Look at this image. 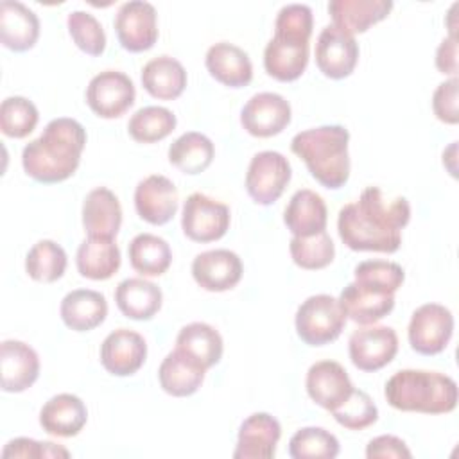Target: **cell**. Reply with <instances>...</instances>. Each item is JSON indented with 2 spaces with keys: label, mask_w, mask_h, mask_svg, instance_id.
I'll return each mask as SVG.
<instances>
[{
  "label": "cell",
  "mask_w": 459,
  "mask_h": 459,
  "mask_svg": "<svg viewBox=\"0 0 459 459\" xmlns=\"http://www.w3.org/2000/svg\"><path fill=\"white\" fill-rule=\"evenodd\" d=\"M409 219L411 206L405 197L389 199L378 186H368L355 203L339 210L337 231L353 251L394 253Z\"/></svg>",
  "instance_id": "1"
},
{
  "label": "cell",
  "mask_w": 459,
  "mask_h": 459,
  "mask_svg": "<svg viewBox=\"0 0 459 459\" xmlns=\"http://www.w3.org/2000/svg\"><path fill=\"white\" fill-rule=\"evenodd\" d=\"M84 145L86 131L77 120L54 118L36 140L23 147V170L39 183L65 181L77 170Z\"/></svg>",
  "instance_id": "2"
},
{
  "label": "cell",
  "mask_w": 459,
  "mask_h": 459,
  "mask_svg": "<svg viewBox=\"0 0 459 459\" xmlns=\"http://www.w3.org/2000/svg\"><path fill=\"white\" fill-rule=\"evenodd\" d=\"M312 9L305 4H287L274 20V36L264 50L265 72L281 82L301 77L308 65Z\"/></svg>",
  "instance_id": "3"
},
{
  "label": "cell",
  "mask_w": 459,
  "mask_h": 459,
  "mask_svg": "<svg viewBox=\"0 0 459 459\" xmlns=\"http://www.w3.org/2000/svg\"><path fill=\"white\" fill-rule=\"evenodd\" d=\"M350 133L344 126H319L298 133L290 151L301 158L310 176L326 188L337 190L350 178Z\"/></svg>",
  "instance_id": "4"
},
{
  "label": "cell",
  "mask_w": 459,
  "mask_h": 459,
  "mask_svg": "<svg viewBox=\"0 0 459 459\" xmlns=\"http://www.w3.org/2000/svg\"><path fill=\"white\" fill-rule=\"evenodd\" d=\"M384 396L403 412L446 414L457 405V384L437 371L400 369L385 382Z\"/></svg>",
  "instance_id": "5"
},
{
  "label": "cell",
  "mask_w": 459,
  "mask_h": 459,
  "mask_svg": "<svg viewBox=\"0 0 459 459\" xmlns=\"http://www.w3.org/2000/svg\"><path fill=\"white\" fill-rule=\"evenodd\" d=\"M346 325V314L330 294L307 298L296 310L298 337L308 346H323L335 341Z\"/></svg>",
  "instance_id": "6"
},
{
  "label": "cell",
  "mask_w": 459,
  "mask_h": 459,
  "mask_svg": "<svg viewBox=\"0 0 459 459\" xmlns=\"http://www.w3.org/2000/svg\"><path fill=\"white\" fill-rule=\"evenodd\" d=\"M292 169L289 160L278 151L256 152L246 172V190L249 197L262 206H269L280 199L289 185Z\"/></svg>",
  "instance_id": "7"
},
{
  "label": "cell",
  "mask_w": 459,
  "mask_h": 459,
  "mask_svg": "<svg viewBox=\"0 0 459 459\" xmlns=\"http://www.w3.org/2000/svg\"><path fill=\"white\" fill-rule=\"evenodd\" d=\"M454 332L452 312L439 303H425L418 307L409 321L407 337L416 353L437 355L450 342Z\"/></svg>",
  "instance_id": "8"
},
{
  "label": "cell",
  "mask_w": 459,
  "mask_h": 459,
  "mask_svg": "<svg viewBox=\"0 0 459 459\" xmlns=\"http://www.w3.org/2000/svg\"><path fill=\"white\" fill-rule=\"evenodd\" d=\"M230 228V208L201 192L186 197L181 213V230L194 242H213Z\"/></svg>",
  "instance_id": "9"
},
{
  "label": "cell",
  "mask_w": 459,
  "mask_h": 459,
  "mask_svg": "<svg viewBox=\"0 0 459 459\" xmlns=\"http://www.w3.org/2000/svg\"><path fill=\"white\" fill-rule=\"evenodd\" d=\"M134 84L118 70H104L91 77L86 88V102L100 118H117L134 104Z\"/></svg>",
  "instance_id": "10"
},
{
  "label": "cell",
  "mask_w": 459,
  "mask_h": 459,
  "mask_svg": "<svg viewBox=\"0 0 459 459\" xmlns=\"http://www.w3.org/2000/svg\"><path fill=\"white\" fill-rule=\"evenodd\" d=\"M398 351V335L391 326L357 328L348 341V353L360 371H378L387 366Z\"/></svg>",
  "instance_id": "11"
},
{
  "label": "cell",
  "mask_w": 459,
  "mask_h": 459,
  "mask_svg": "<svg viewBox=\"0 0 459 459\" xmlns=\"http://www.w3.org/2000/svg\"><path fill=\"white\" fill-rule=\"evenodd\" d=\"M115 32L122 48L129 52L149 50L158 39V20L152 4L131 0L115 14Z\"/></svg>",
  "instance_id": "12"
},
{
  "label": "cell",
  "mask_w": 459,
  "mask_h": 459,
  "mask_svg": "<svg viewBox=\"0 0 459 459\" xmlns=\"http://www.w3.org/2000/svg\"><path fill=\"white\" fill-rule=\"evenodd\" d=\"M359 61V45L351 34L332 25L323 27L316 41V65L330 79L348 77Z\"/></svg>",
  "instance_id": "13"
},
{
  "label": "cell",
  "mask_w": 459,
  "mask_h": 459,
  "mask_svg": "<svg viewBox=\"0 0 459 459\" xmlns=\"http://www.w3.org/2000/svg\"><path fill=\"white\" fill-rule=\"evenodd\" d=\"M290 122V104L280 93H255L240 111L242 127L256 136L269 138L280 134Z\"/></svg>",
  "instance_id": "14"
},
{
  "label": "cell",
  "mask_w": 459,
  "mask_h": 459,
  "mask_svg": "<svg viewBox=\"0 0 459 459\" xmlns=\"http://www.w3.org/2000/svg\"><path fill=\"white\" fill-rule=\"evenodd\" d=\"M307 393L314 403L326 411L341 407L355 389L346 369L335 360H319L307 371Z\"/></svg>",
  "instance_id": "15"
},
{
  "label": "cell",
  "mask_w": 459,
  "mask_h": 459,
  "mask_svg": "<svg viewBox=\"0 0 459 459\" xmlns=\"http://www.w3.org/2000/svg\"><path fill=\"white\" fill-rule=\"evenodd\" d=\"M134 208L145 222L154 226L167 224L178 212L176 185L161 174L147 176L134 188Z\"/></svg>",
  "instance_id": "16"
},
{
  "label": "cell",
  "mask_w": 459,
  "mask_h": 459,
  "mask_svg": "<svg viewBox=\"0 0 459 459\" xmlns=\"http://www.w3.org/2000/svg\"><path fill=\"white\" fill-rule=\"evenodd\" d=\"M147 342L129 328L111 332L100 344V362L104 369L117 377L134 375L145 362Z\"/></svg>",
  "instance_id": "17"
},
{
  "label": "cell",
  "mask_w": 459,
  "mask_h": 459,
  "mask_svg": "<svg viewBox=\"0 0 459 459\" xmlns=\"http://www.w3.org/2000/svg\"><path fill=\"white\" fill-rule=\"evenodd\" d=\"M242 262L230 249H210L199 253L192 262V276L195 283L210 292H224L233 289L242 278Z\"/></svg>",
  "instance_id": "18"
},
{
  "label": "cell",
  "mask_w": 459,
  "mask_h": 459,
  "mask_svg": "<svg viewBox=\"0 0 459 459\" xmlns=\"http://www.w3.org/2000/svg\"><path fill=\"white\" fill-rule=\"evenodd\" d=\"M281 436L280 421L269 412H255L247 416L240 429L233 452L235 459H271Z\"/></svg>",
  "instance_id": "19"
},
{
  "label": "cell",
  "mask_w": 459,
  "mask_h": 459,
  "mask_svg": "<svg viewBox=\"0 0 459 459\" xmlns=\"http://www.w3.org/2000/svg\"><path fill=\"white\" fill-rule=\"evenodd\" d=\"M2 391L22 393L29 389L39 375L38 353L25 342L7 339L0 344Z\"/></svg>",
  "instance_id": "20"
},
{
  "label": "cell",
  "mask_w": 459,
  "mask_h": 459,
  "mask_svg": "<svg viewBox=\"0 0 459 459\" xmlns=\"http://www.w3.org/2000/svg\"><path fill=\"white\" fill-rule=\"evenodd\" d=\"M39 38V20L32 9L16 0L0 4V41L5 48L25 52Z\"/></svg>",
  "instance_id": "21"
},
{
  "label": "cell",
  "mask_w": 459,
  "mask_h": 459,
  "mask_svg": "<svg viewBox=\"0 0 459 459\" xmlns=\"http://www.w3.org/2000/svg\"><path fill=\"white\" fill-rule=\"evenodd\" d=\"M88 421L84 402L70 393L52 396L39 411V425L47 434L57 437L77 436Z\"/></svg>",
  "instance_id": "22"
},
{
  "label": "cell",
  "mask_w": 459,
  "mask_h": 459,
  "mask_svg": "<svg viewBox=\"0 0 459 459\" xmlns=\"http://www.w3.org/2000/svg\"><path fill=\"white\" fill-rule=\"evenodd\" d=\"M210 75L224 86L242 88L253 79V65L249 56L237 45L219 41L212 45L204 57Z\"/></svg>",
  "instance_id": "23"
},
{
  "label": "cell",
  "mask_w": 459,
  "mask_h": 459,
  "mask_svg": "<svg viewBox=\"0 0 459 459\" xmlns=\"http://www.w3.org/2000/svg\"><path fill=\"white\" fill-rule=\"evenodd\" d=\"M339 303L351 321L359 325H373L394 308V294L351 281L341 290Z\"/></svg>",
  "instance_id": "24"
},
{
  "label": "cell",
  "mask_w": 459,
  "mask_h": 459,
  "mask_svg": "<svg viewBox=\"0 0 459 459\" xmlns=\"http://www.w3.org/2000/svg\"><path fill=\"white\" fill-rule=\"evenodd\" d=\"M283 222L294 237H310L326 230L328 212L323 197L314 190H298L283 212Z\"/></svg>",
  "instance_id": "25"
},
{
  "label": "cell",
  "mask_w": 459,
  "mask_h": 459,
  "mask_svg": "<svg viewBox=\"0 0 459 459\" xmlns=\"http://www.w3.org/2000/svg\"><path fill=\"white\" fill-rule=\"evenodd\" d=\"M122 224L118 197L106 186L93 188L82 203V226L88 237L113 238Z\"/></svg>",
  "instance_id": "26"
},
{
  "label": "cell",
  "mask_w": 459,
  "mask_h": 459,
  "mask_svg": "<svg viewBox=\"0 0 459 459\" xmlns=\"http://www.w3.org/2000/svg\"><path fill=\"white\" fill-rule=\"evenodd\" d=\"M63 323L74 332H90L104 323L108 301L104 294L91 289H75L68 292L59 307Z\"/></svg>",
  "instance_id": "27"
},
{
  "label": "cell",
  "mask_w": 459,
  "mask_h": 459,
  "mask_svg": "<svg viewBox=\"0 0 459 459\" xmlns=\"http://www.w3.org/2000/svg\"><path fill=\"white\" fill-rule=\"evenodd\" d=\"M393 9L391 0H330L328 13L335 27L348 34L366 32Z\"/></svg>",
  "instance_id": "28"
},
{
  "label": "cell",
  "mask_w": 459,
  "mask_h": 459,
  "mask_svg": "<svg viewBox=\"0 0 459 459\" xmlns=\"http://www.w3.org/2000/svg\"><path fill=\"white\" fill-rule=\"evenodd\" d=\"M204 373L206 369L199 362L176 348L161 360L158 380L167 394L181 398L194 394L201 387Z\"/></svg>",
  "instance_id": "29"
},
{
  "label": "cell",
  "mask_w": 459,
  "mask_h": 459,
  "mask_svg": "<svg viewBox=\"0 0 459 459\" xmlns=\"http://www.w3.org/2000/svg\"><path fill=\"white\" fill-rule=\"evenodd\" d=\"M118 310L136 321H147L161 308L163 294L160 287L145 278H126L115 289Z\"/></svg>",
  "instance_id": "30"
},
{
  "label": "cell",
  "mask_w": 459,
  "mask_h": 459,
  "mask_svg": "<svg viewBox=\"0 0 459 459\" xmlns=\"http://www.w3.org/2000/svg\"><path fill=\"white\" fill-rule=\"evenodd\" d=\"M142 84L151 97L174 100L186 86V70L178 59L170 56H158L142 68Z\"/></svg>",
  "instance_id": "31"
},
{
  "label": "cell",
  "mask_w": 459,
  "mask_h": 459,
  "mask_svg": "<svg viewBox=\"0 0 459 459\" xmlns=\"http://www.w3.org/2000/svg\"><path fill=\"white\" fill-rule=\"evenodd\" d=\"M120 249L113 238L88 237L77 249L75 264L81 276L90 280H108L120 267Z\"/></svg>",
  "instance_id": "32"
},
{
  "label": "cell",
  "mask_w": 459,
  "mask_h": 459,
  "mask_svg": "<svg viewBox=\"0 0 459 459\" xmlns=\"http://www.w3.org/2000/svg\"><path fill=\"white\" fill-rule=\"evenodd\" d=\"M176 348L208 369L221 360L224 346L221 333L212 325L195 321L179 330Z\"/></svg>",
  "instance_id": "33"
},
{
  "label": "cell",
  "mask_w": 459,
  "mask_h": 459,
  "mask_svg": "<svg viewBox=\"0 0 459 459\" xmlns=\"http://www.w3.org/2000/svg\"><path fill=\"white\" fill-rule=\"evenodd\" d=\"M215 156L212 140L197 131L183 133L169 147V161L185 174L204 172Z\"/></svg>",
  "instance_id": "34"
},
{
  "label": "cell",
  "mask_w": 459,
  "mask_h": 459,
  "mask_svg": "<svg viewBox=\"0 0 459 459\" xmlns=\"http://www.w3.org/2000/svg\"><path fill=\"white\" fill-rule=\"evenodd\" d=\"M131 267L142 276H161L172 262V251L165 238L152 233H138L127 247Z\"/></svg>",
  "instance_id": "35"
},
{
  "label": "cell",
  "mask_w": 459,
  "mask_h": 459,
  "mask_svg": "<svg viewBox=\"0 0 459 459\" xmlns=\"http://www.w3.org/2000/svg\"><path fill=\"white\" fill-rule=\"evenodd\" d=\"M66 253L54 240L36 242L25 256V271L34 281L52 283L57 281L66 269Z\"/></svg>",
  "instance_id": "36"
},
{
  "label": "cell",
  "mask_w": 459,
  "mask_h": 459,
  "mask_svg": "<svg viewBox=\"0 0 459 459\" xmlns=\"http://www.w3.org/2000/svg\"><path fill=\"white\" fill-rule=\"evenodd\" d=\"M176 115L163 106L140 108L127 122V133L134 142L154 143L169 136L176 127Z\"/></svg>",
  "instance_id": "37"
},
{
  "label": "cell",
  "mask_w": 459,
  "mask_h": 459,
  "mask_svg": "<svg viewBox=\"0 0 459 459\" xmlns=\"http://www.w3.org/2000/svg\"><path fill=\"white\" fill-rule=\"evenodd\" d=\"M337 454V437L321 427H303L289 441V455L292 459H333Z\"/></svg>",
  "instance_id": "38"
},
{
  "label": "cell",
  "mask_w": 459,
  "mask_h": 459,
  "mask_svg": "<svg viewBox=\"0 0 459 459\" xmlns=\"http://www.w3.org/2000/svg\"><path fill=\"white\" fill-rule=\"evenodd\" d=\"M289 249L294 264L307 271L323 269L335 256V246L326 231L310 237H292Z\"/></svg>",
  "instance_id": "39"
},
{
  "label": "cell",
  "mask_w": 459,
  "mask_h": 459,
  "mask_svg": "<svg viewBox=\"0 0 459 459\" xmlns=\"http://www.w3.org/2000/svg\"><path fill=\"white\" fill-rule=\"evenodd\" d=\"M39 120L38 108L32 100L14 95L2 100L0 129L9 138H25L30 134Z\"/></svg>",
  "instance_id": "40"
},
{
  "label": "cell",
  "mask_w": 459,
  "mask_h": 459,
  "mask_svg": "<svg viewBox=\"0 0 459 459\" xmlns=\"http://www.w3.org/2000/svg\"><path fill=\"white\" fill-rule=\"evenodd\" d=\"M353 276H355L353 281L360 285H366L382 292H391V294H394L405 280V273L402 265L387 260H364L355 265Z\"/></svg>",
  "instance_id": "41"
},
{
  "label": "cell",
  "mask_w": 459,
  "mask_h": 459,
  "mask_svg": "<svg viewBox=\"0 0 459 459\" xmlns=\"http://www.w3.org/2000/svg\"><path fill=\"white\" fill-rule=\"evenodd\" d=\"M74 43L88 56H100L106 50V34L100 22L86 11H72L66 18Z\"/></svg>",
  "instance_id": "42"
},
{
  "label": "cell",
  "mask_w": 459,
  "mask_h": 459,
  "mask_svg": "<svg viewBox=\"0 0 459 459\" xmlns=\"http://www.w3.org/2000/svg\"><path fill=\"white\" fill-rule=\"evenodd\" d=\"M332 416L344 429L362 430L378 420V409L366 391L353 389L350 398L332 411Z\"/></svg>",
  "instance_id": "43"
},
{
  "label": "cell",
  "mask_w": 459,
  "mask_h": 459,
  "mask_svg": "<svg viewBox=\"0 0 459 459\" xmlns=\"http://www.w3.org/2000/svg\"><path fill=\"white\" fill-rule=\"evenodd\" d=\"M2 457H25V459H39V457H70V452L52 441H36L30 437H16L11 439L4 450Z\"/></svg>",
  "instance_id": "44"
},
{
  "label": "cell",
  "mask_w": 459,
  "mask_h": 459,
  "mask_svg": "<svg viewBox=\"0 0 459 459\" xmlns=\"http://www.w3.org/2000/svg\"><path fill=\"white\" fill-rule=\"evenodd\" d=\"M457 77H450L448 81L437 84L432 95V109L437 120L445 124H457L459 111H457Z\"/></svg>",
  "instance_id": "45"
},
{
  "label": "cell",
  "mask_w": 459,
  "mask_h": 459,
  "mask_svg": "<svg viewBox=\"0 0 459 459\" xmlns=\"http://www.w3.org/2000/svg\"><path fill=\"white\" fill-rule=\"evenodd\" d=\"M411 455L412 454L407 448L405 441L391 434L373 437L366 446L368 459H380V457L389 459V457H411Z\"/></svg>",
  "instance_id": "46"
},
{
  "label": "cell",
  "mask_w": 459,
  "mask_h": 459,
  "mask_svg": "<svg viewBox=\"0 0 459 459\" xmlns=\"http://www.w3.org/2000/svg\"><path fill=\"white\" fill-rule=\"evenodd\" d=\"M436 66L445 75H457V39L455 36L445 38L436 50Z\"/></svg>",
  "instance_id": "47"
}]
</instances>
